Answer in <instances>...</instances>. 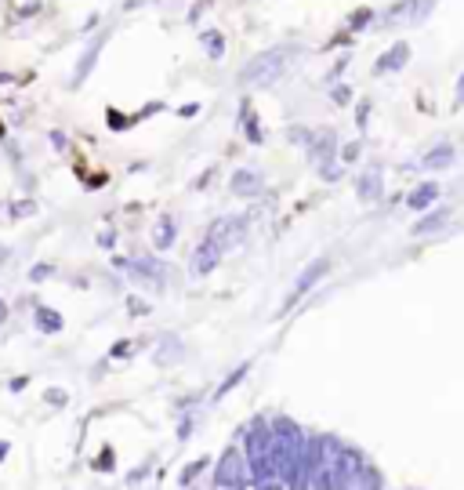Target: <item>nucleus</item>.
<instances>
[{
  "label": "nucleus",
  "mask_w": 464,
  "mask_h": 490,
  "mask_svg": "<svg viewBox=\"0 0 464 490\" xmlns=\"http://www.w3.org/2000/svg\"><path fill=\"white\" fill-rule=\"evenodd\" d=\"M287 62H290V55H287V51H261V55H254L251 62L239 69V84L265 87V84H272L276 77L287 69Z\"/></svg>",
  "instance_id": "f257e3e1"
},
{
  "label": "nucleus",
  "mask_w": 464,
  "mask_h": 490,
  "mask_svg": "<svg viewBox=\"0 0 464 490\" xmlns=\"http://www.w3.org/2000/svg\"><path fill=\"white\" fill-rule=\"evenodd\" d=\"M243 479H247V457H243L236 447H229V450L218 457V469H214V483H218L222 490H236Z\"/></svg>",
  "instance_id": "f03ea898"
},
{
  "label": "nucleus",
  "mask_w": 464,
  "mask_h": 490,
  "mask_svg": "<svg viewBox=\"0 0 464 490\" xmlns=\"http://www.w3.org/2000/svg\"><path fill=\"white\" fill-rule=\"evenodd\" d=\"M128 272L135 280H142V284H149V287H164L167 284V272H164V265L160 262H149V258H131L128 262Z\"/></svg>",
  "instance_id": "7ed1b4c3"
},
{
  "label": "nucleus",
  "mask_w": 464,
  "mask_h": 490,
  "mask_svg": "<svg viewBox=\"0 0 464 490\" xmlns=\"http://www.w3.org/2000/svg\"><path fill=\"white\" fill-rule=\"evenodd\" d=\"M327 272H330V262H327V258H316V262H312V265H308V269L301 272V277H298V284H294V294H290V301H294V298H301L305 291H312V287H316V284H319V280L327 277Z\"/></svg>",
  "instance_id": "20e7f679"
},
{
  "label": "nucleus",
  "mask_w": 464,
  "mask_h": 490,
  "mask_svg": "<svg viewBox=\"0 0 464 490\" xmlns=\"http://www.w3.org/2000/svg\"><path fill=\"white\" fill-rule=\"evenodd\" d=\"M218 258H222V247L214 240H207L203 236V243L196 247V255H193V272H200V277H207V272L218 265Z\"/></svg>",
  "instance_id": "39448f33"
},
{
  "label": "nucleus",
  "mask_w": 464,
  "mask_h": 490,
  "mask_svg": "<svg viewBox=\"0 0 464 490\" xmlns=\"http://www.w3.org/2000/svg\"><path fill=\"white\" fill-rule=\"evenodd\" d=\"M258 189H261V174H258L254 167H243V171L232 174V193H236V196H251V193H258Z\"/></svg>",
  "instance_id": "423d86ee"
},
{
  "label": "nucleus",
  "mask_w": 464,
  "mask_h": 490,
  "mask_svg": "<svg viewBox=\"0 0 464 490\" xmlns=\"http://www.w3.org/2000/svg\"><path fill=\"white\" fill-rule=\"evenodd\" d=\"M356 193H359V200H366V204L381 200V171H363V178L356 182Z\"/></svg>",
  "instance_id": "0eeeda50"
},
{
  "label": "nucleus",
  "mask_w": 464,
  "mask_h": 490,
  "mask_svg": "<svg viewBox=\"0 0 464 490\" xmlns=\"http://www.w3.org/2000/svg\"><path fill=\"white\" fill-rule=\"evenodd\" d=\"M414 8L417 0H399L395 8L385 11V26H414Z\"/></svg>",
  "instance_id": "6e6552de"
},
{
  "label": "nucleus",
  "mask_w": 464,
  "mask_h": 490,
  "mask_svg": "<svg viewBox=\"0 0 464 490\" xmlns=\"http://www.w3.org/2000/svg\"><path fill=\"white\" fill-rule=\"evenodd\" d=\"M436 196H439V186H436V182H421V186L410 193V207L414 211H424V207H431V204H436Z\"/></svg>",
  "instance_id": "1a4fd4ad"
},
{
  "label": "nucleus",
  "mask_w": 464,
  "mask_h": 490,
  "mask_svg": "<svg viewBox=\"0 0 464 490\" xmlns=\"http://www.w3.org/2000/svg\"><path fill=\"white\" fill-rule=\"evenodd\" d=\"M407 58H410V48H407V44H395L392 51H385V58L378 62V73H388V69H403V66H407Z\"/></svg>",
  "instance_id": "9d476101"
},
{
  "label": "nucleus",
  "mask_w": 464,
  "mask_h": 490,
  "mask_svg": "<svg viewBox=\"0 0 464 490\" xmlns=\"http://www.w3.org/2000/svg\"><path fill=\"white\" fill-rule=\"evenodd\" d=\"M152 243H157L160 251H167L171 243H174V222H171V214H164V218L157 222V229H152Z\"/></svg>",
  "instance_id": "9b49d317"
},
{
  "label": "nucleus",
  "mask_w": 464,
  "mask_h": 490,
  "mask_svg": "<svg viewBox=\"0 0 464 490\" xmlns=\"http://www.w3.org/2000/svg\"><path fill=\"white\" fill-rule=\"evenodd\" d=\"M102 44H106V33H102V37H98V40H95V44H91V48H87V55H84V58H80V66H77V77H73V80H77V84H80V80H84V77H87V73H91V66H95V58H98V55H102Z\"/></svg>",
  "instance_id": "f8f14e48"
},
{
  "label": "nucleus",
  "mask_w": 464,
  "mask_h": 490,
  "mask_svg": "<svg viewBox=\"0 0 464 490\" xmlns=\"http://www.w3.org/2000/svg\"><path fill=\"white\" fill-rule=\"evenodd\" d=\"M174 360H181V342L174 334H164V342L157 349V363H174Z\"/></svg>",
  "instance_id": "ddd939ff"
},
{
  "label": "nucleus",
  "mask_w": 464,
  "mask_h": 490,
  "mask_svg": "<svg viewBox=\"0 0 464 490\" xmlns=\"http://www.w3.org/2000/svg\"><path fill=\"white\" fill-rule=\"evenodd\" d=\"M450 160H453V145H439V149H431L421 157L424 167H450Z\"/></svg>",
  "instance_id": "4468645a"
},
{
  "label": "nucleus",
  "mask_w": 464,
  "mask_h": 490,
  "mask_svg": "<svg viewBox=\"0 0 464 490\" xmlns=\"http://www.w3.org/2000/svg\"><path fill=\"white\" fill-rule=\"evenodd\" d=\"M446 218H450V211H436V214H424V218H421V222L414 225V233H417V236H421V233H436V229H439V225H443Z\"/></svg>",
  "instance_id": "2eb2a0df"
},
{
  "label": "nucleus",
  "mask_w": 464,
  "mask_h": 490,
  "mask_svg": "<svg viewBox=\"0 0 464 490\" xmlns=\"http://www.w3.org/2000/svg\"><path fill=\"white\" fill-rule=\"evenodd\" d=\"M37 327L55 334V330H62V316L55 309H47V305H40V309H37Z\"/></svg>",
  "instance_id": "dca6fc26"
},
{
  "label": "nucleus",
  "mask_w": 464,
  "mask_h": 490,
  "mask_svg": "<svg viewBox=\"0 0 464 490\" xmlns=\"http://www.w3.org/2000/svg\"><path fill=\"white\" fill-rule=\"evenodd\" d=\"M203 48L210 51V58H222V55H225V40H222V33H203Z\"/></svg>",
  "instance_id": "f3484780"
},
{
  "label": "nucleus",
  "mask_w": 464,
  "mask_h": 490,
  "mask_svg": "<svg viewBox=\"0 0 464 490\" xmlns=\"http://www.w3.org/2000/svg\"><path fill=\"white\" fill-rule=\"evenodd\" d=\"M330 152H334V138L330 135H319V142L312 145V157L323 164V160H330Z\"/></svg>",
  "instance_id": "a211bd4d"
},
{
  "label": "nucleus",
  "mask_w": 464,
  "mask_h": 490,
  "mask_svg": "<svg viewBox=\"0 0 464 490\" xmlns=\"http://www.w3.org/2000/svg\"><path fill=\"white\" fill-rule=\"evenodd\" d=\"M258 483V490H287V483L276 476V472H268V476H261V479H254Z\"/></svg>",
  "instance_id": "6ab92c4d"
},
{
  "label": "nucleus",
  "mask_w": 464,
  "mask_h": 490,
  "mask_svg": "<svg viewBox=\"0 0 464 490\" xmlns=\"http://www.w3.org/2000/svg\"><path fill=\"white\" fill-rule=\"evenodd\" d=\"M243 113H247V116H243V128L251 131V142L258 145V142H261V131H258V120H254V113H251V109H243Z\"/></svg>",
  "instance_id": "aec40b11"
},
{
  "label": "nucleus",
  "mask_w": 464,
  "mask_h": 490,
  "mask_svg": "<svg viewBox=\"0 0 464 490\" xmlns=\"http://www.w3.org/2000/svg\"><path fill=\"white\" fill-rule=\"evenodd\" d=\"M247 371H251V363H247V367H239V371H232V374H229V382H225V385L218 389V396H225V392H229V389H232L236 382H243V374H247Z\"/></svg>",
  "instance_id": "412c9836"
},
{
  "label": "nucleus",
  "mask_w": 464,
  "mask_h": 490,
  "mask_svg": "<svg viewBox=\"0 0 464 490\" xmlns=\"http://www.w3.org/2000/svg\"><path fill=\"white\" fill-rule=\"evenodd\" d=\"M44 400H47L51 407H62V403H66V400H69V396H66V392H62V389H47V392H44Z\"/></svg>",
  "instance_id": "4be33fe9"
},
{
  "label": "nucleus",
  "mask_w": 464,
  "mask_h": 490,
  "mask_svg": "<svg viewBox=\"0 0 464 490\" xmlns=\"http://www.w3.org/2000/svg\"><path fill=\"white\" fill-rule=\"evenodd\" d=\"M203 465H207V457H200V462H196V465H189V469H185V472H181V483H185V486H189V479H193V476H196V472H200Z\"/></svg>",
  "instance_id": "5701e85b"
},
{
  "label": "nucleus",
  "mask_w": 464,
  "mask_h": 490,
  "mask_svg": "<svg viewBox=\"0 0 464 490\" xmlns=\"http://www.w3.org/2000/svg\"><path fill=\"white\" fill-rule=\"evenodd\" d=\"M366 22H370V8H363V11H356V15H352V29H363Z\"/></svg>",
  "instance_id": "b1692460"
},
{
  "label": "nucleus",
  "mask_w": 464,
  "mask_h": 490,
  "mask_svg": "<svg viewBox=\"0 0 464 490\" xmlns=\"http://www.w3.org/2000/svg\"><path fill=\"white\" fill-rule=\"evenodd\" d=\"M33 211H37V204H18V207H11L15 218H22V214H33Z\"/></svg>",
  "instance_id": "393cba45"
},
{
  "label": "nucleus",
  "mask_w": 464,
  "mask_h": 490,
  "mask_svg": "<svg viewBox=\"0 0 464 490\" xmlns=\"http://www.w3.org/2000/svg\"><path fill=\"white\" fill-rule=\"evenodd\" d=\"M453 106H457V109L464 106V73H460V80H457V95H453Z\"/></svg>",
  "instance_id": "a878e982"
},
{
  "label": "nucleus",
  "mask_w": 464,
  "mask_h": 490,
  "mask_svg": "<svg viewBox=\"0 0 464 490\" xmlns=\"http://www.w3.org/2000/svg\"><path fill=\"white\" fill-rule=\"evenodd\" d=\"M290 138H294V142H308V138H312V131H301V128H290Z\"/></svg>",
  "instance_id": "bb28decb"
},
{
  "label": "nucleus",
  "mask_w": 464,
  "mask_h": 490,
  "mask_svg": "<svg viewBox=\"0 0 464 490\" xmlns=\"http://www.w3.org/2000/svg\"><path fill=\"white\" fill-rule=\"evenodd\" d=\"M44 277H51V265H37L33 269V280H44Z\"/></svg>",
  "instance_id": "cd10ccee"
},
{
  "label": "nucleus",
  "mask_w": 464,
  "mask_h": 490,
  "mask_svg": "<svg viewBox=\"0 0 464 490\" xmlns=\"http://www.w3.org/2000/svg\"><path fill=\"white\" fill-rule=\"evenodd\" d=\"M341 157H345V160H356V157H359V145H345Z\"/></svg>",
  "instance_id": "c85d7f7f"
},
{
  "label": "nucleus",
  "mask_w": 464,
  "mask_h": 490,
  "mask_svg": "<svg viewBox=\"0 0 464 490\" xmlns=\"http://www.w3.org/2000/svg\"><path fill=\"white\" fill-rule=\"evenodd\" d=\"M236 490H258V483H254V479H243V483H239Z\"/></svg>",
  "instance_id": "c756f323"
},
{
  "label": "nucleus",
  "mask_w": 464,
  "mask_h": 490,
  "mask_svg": "<svg viewBox=\"0 0 464 490\" xmlns=\"http://www.w3.org/2000/svg\"><path fill=\"white\" fill-rule=\"evenodd\" d=\"M4 320H8V305H4V301H0V323H4Z\"/></svg>",
  "instance_id": "7c9ffc66"
},
{
  "label": "nucleus",
  "mask_w": 464,
  "mask_h": 490,
  "mask_svg": "<svg viewBox=\"0 0 464 490\" xmlns=\"http://www.w3.org/2000/svg\"><path fill=\"white\" fill-rule=\"evenodd\" d=\"M8 258V247H4V243H0V262H4Z\"/></svg>",
  "instance_id": "2f4dec72"
}]
</instances>
